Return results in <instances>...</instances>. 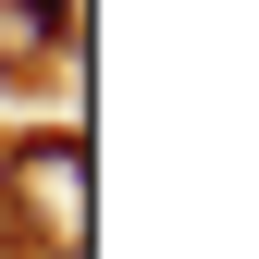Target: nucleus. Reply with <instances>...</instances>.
<instances>
[{
    "label": "nucleus",
    "instance_id": "nucleus-1",
    "mask_svg": "<svg viewBox=\"0 0 259 259\" xmlns=\"http://www.w3.org/2000/svg\"><path fill=\"white\" fill-rule=\"evenodd\" d=\"M13 173H25V210H37V235H87V148L37 136Z\"/></svg>",
    "mask_w": 259,
    "mask_h": 259
}]
</instances>
